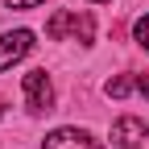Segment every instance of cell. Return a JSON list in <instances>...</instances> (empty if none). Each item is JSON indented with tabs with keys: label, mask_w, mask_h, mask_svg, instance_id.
I'll return each instance as SVG.
<instances>
[{
	"label": "cell",
	"mask_w": 149,
	"mask_h": 149,
	"mask_svg": "<svg viewBox=\"0 0 149 149\" xmlns=\"http://www.w3.org/2000/svg\"><path fill=\"white\" fill-rule=\"evenodd\" d=\"M70 29H74L79 42H91V37H95V21H91V13H54L50 25H46V37H50V42H62Z\"/></svg>",
	"instance_id": "obj_1"
},
{
	"label": "cell",
	"mask_w": 149,
	"mask_h": 149,
	"mask_svg": "<svg viewBox=\"0 0 149 149\" xmlns=\"http://www.w3.org/2000/svg\"><path fill=\"white\" fill-rule=\"evenodd\" d=\"M25 100H29V112H50L54 108V87H50L46 70H29L25 74Z\"/></svg>",
	"instance_id": "obj_2"
},
{
	"label": "cell",
	"mask_w": 149,
	"mask_h": 149,
	"mask_svg": "<svg viewBox=\"0 0 149 149\" xmlns=\"http://www.w3.org/2000/svg\"><path fill=\"white\" fill-rule=\"evenodd\" d=\"M145 137H149V128L137 116H120L116 124H112V145H116V149H141Z\"/></svg>",
	"instance_id": "obj_3"
},
{
	"label": "cell",
	"mask_w": 149,
	"mask_h": 149,
	"mask_svg": "<svg viewBox=\"0 0 149 149\" xmlns=\"http://www.w3.org/2000/svg\"><path fill=\"white\" fill-rule=\"evenodd\" d=\"M29 50H33V33H29V29L4 33V37H0V70H8L13 62H21Z\"/></svg>",
	"instance_id": "obj_4"
},
{
	"label": "cell",
	"mask_w": 149,
	"mask_h": 149,
	"mask_svg": "<svg viewBox=\"0 0 149 149\" xmlns=\"http://www.w3.org/2000/svg\"><path fill=\"white\" fill-rule=\"evenodd\" d=\"M42 149H104V145L91 133H83V128H54L42 141Z\"/></svg>",
	"instance_id": "obj_5"
},
{
	"label": "cell",
	"mask_w": 149,
	"mask_h": 149,
	"mask_svg": "<svg viewBox=\"0 0 149 149\" xmlns=\"http://www.w3.org/2000/svg\"><path fill=\"white\" fill-rule=\"evenodd\" d=\"M104 91H108L112 100H124L128 91H137V79H133V74H116V79H108V87H104Z\"/></svg>",
	"instance_id": "obj_6"
},
{
	"label": "cell",
	"mask_w": 149,
	"mask_h": 149,
	"mask_svg": "<svg viewBox=\"0 0 149 149\" xmlns=\"http://www.w3.org/2000/svg\"><path fill=\"white\" fill-rule=\"evenodd\" d=\"M133 37H137V46H141V50H149V13H145V17H137Z\"/></svg>",
	"instance_id": "obj_7"
},
{
	"label": "cell",
	"mask_w": 149,
	"mask_h": 149,
	"mask_svg": "<svg viewBox=\"0 0 149 149\" xmlns=\"http://www.w3.org/2000/svg\"><path fill=\"white\" fill-rule=\"evenodd\" d=\"M4 4H8V8H37L42 0H4Z\"/></svg>",
	"instance_id": "obj_8"
},
{
	"label": "cell",
	"mask_w": 149,
	"mask_h": 149,
	"mask_svg": "<svg viewBox=\"0 0 149 149\" xmlns=\"http://www.w3.org/2000/svg\"><path fill=\"white\" fill-rule=\"evenodd\" d=\"M137 91H141L145 100H149V74H137Z\"/></svg>",
	"instance_id": "obj_9"
},
{
	"label": "cell",
	"mask_w": 149,
	"mask_h": 149,
	"mask_svg": "<svg viewBox=\"0 0 149 149\" xmlns=\"http://www.w3.org/2000/svg\"><path fill=\"white\" fill-rule=\"evenodd\" d=\"M0 116H4V104H0Z\"/></svg>",
	"instance_id": "obj_10"
},
{
	"label": "cell",
	"mask_w": 149,
	"mask_h": 149,
	"mask_svg": "<svg viewBox=\"0 0 149 149\" xmlns=\"http://www.w3.org/2000/svg\"><path fill=\"white\" fill-rule=\"evenodd\" d=\"M91 4H104V0H91Z\"/></svg>",
	"instance_id": "obj_11"
}]
</instances>
